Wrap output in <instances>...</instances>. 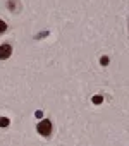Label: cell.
<instances>
[{
    "label": "cell",
    "instance_id": "cell-1",
    "mask_svg": "<svg viewBox=\"0 0 129 146\" xmlns=\"http://www.w3.org/2000/svg\"><path fill=\"white\" fill-rule=\"evenodd\" d=\"M38 132L41 134V136H50V132H52V122L50 120H41L40 124H38Z\"/></svg>",
    "mask_w": 129,
    "mask_h": 146
},
{
    "label": "cell",
    "instance_id": "cell-2",
    "mask_svg": "<svg viewBox=\"0 0 129 146\" xmlns=\"http://www.w3.org/2000/svg\"><path fill=\"white\" fill-rule=\"evenodd\" d=\"M11 53H12V46L11 45H2V46H0V58H2V60L9 58Z\"/></svg>",
    "mask_w": 129,
    "mask_h": 146
},
{
    "label": "cell",
    "instance_id": "cell-3",
    "mask_svg": "<svg viewBox=\"0 0 129 146\" xmlns=\"http://www.w3.org/2000/svg\"><path fill=\"white\" fill-rule=\"evenodd\" d=\"M7 125H9V119L0 117V127H7Z\"/></svg>",
    "mask_w": 129,
    "mask_h": 146
},
{
    "label": "cell",
    "instance_id": "cell-4",
    "mask_svg": "<svg viewBox=\"0 0 129 146\" xmlns=\"http://www.w3.org/2000/svg\"><path fill=\"white\" fill-rule=\"evenodd\" d=\"M5 29H7V24H5V23H4L2 19H0V33H4Z\"/></svg>",
    "mask_w": 129,
    "mask_h": 146
},
{
    "label": "cell",
    "instance_id": "cell-5",
    "mask_svg": "<svg viewBox=\"0 0 129 146\" xmlns=\"http://www.w3.org/2000/svg\"><path fill=\"white\" fill-rule=\"evenodd\" d=\"M100 62H102V65H107V64H108V57H102Z\"/></svg>",
    "mask_w": 129,
    "mask_h": 146
},
{
    "label": "cell",
    "instance_id": "cell-6",
    "mask_svg": "<svg viewBox=\"0 0 129 146\" xmlns=\"http://www.w3.org/2000/svg\"><path fill=\"white\" fill-rule=\"evenodd\" d=\"M93 103H102V96H93Z\"/></svg>",
    "mask_w": 129,
    "mask_h": 146
}]
</instances>
